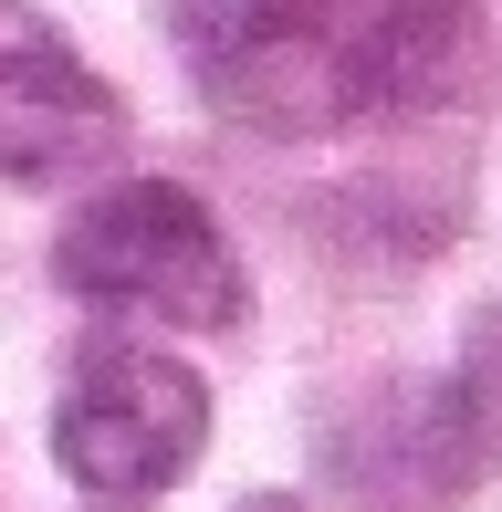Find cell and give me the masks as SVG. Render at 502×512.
Returning a JSON list of instances; mask_svg holds the SVG:
<instances>
[{
  "mask_svg": "<svg viewBox=\"0 0 502 512\" xmlns=\"http://www.w3.org/2000/svg\"><path fill=\"white\" fill-rule=\"evenodd\" d=\"M53 283L95 314H147V324H178V335L251 324V272H241L231 230L178 178H116V189L74 199V220L53 241Z\"/></svg>",
  "mask_w": 502,
  "mask_h": 512,
  "instance_id": "1",
  "label": "cell"
},
{
  "mask_svg": "<svg viewBox=\"0 0 502 512\" xmlns=\"http://www.w3.org/2000/svg\"><path fill=\"white\" fill-rule=\"evenodd\" d=\"M210 450V387L168 345H95L53 398V460L95 502H147L199 471Z\"/></svg>",
  "mask_w": 502,
  "mask_h": 512,
  "instance_id": "2",
  "label": "cell"
},
{
  "mask_svg": "<svg viewBox=\"0 0 502 512\" xmlns=\"http://www.w3.org/2000/svg\"><path fill=\"white\" fill-rule=\"evenodd\" d=\"M126 157V105L53 42L0 53V178L11 189H74Z\"/></svg>",
  "mask_w": 502,
  "mask_h": 512,
  "instance_id": "3",
  "label": "cell"
},
{
  "mask_svg": "<svg viewBox=\"0 0 502 512\" xmlns=\"http://www.w3.org/2000/svg\"><path fill=\"white\" fill-rule=\"evenodd\" d=\"M440 429H450V450H461V471H471V481L502 471V304L471 314L461 366L440 377Z\"/></svg>",
  "mask_w": 502,
  "mask_h": 512,
  "instance_id": "4",
  "label": "cell"
},
{
  "mask_svg": "<svg viewBox=\"0 0 502 512\" xmlns=\"http://www.w3.org/2000/svg\"><path fill=\"white\" fill-rule=\"evenodd\" d=\"M241 512H304V502H293V492H251Z\"/></svg>",
  "mask_w": 502,
  "mask_h": 512,
  "instance_id": "5",
  "label": "cell"
}]
</instances>
